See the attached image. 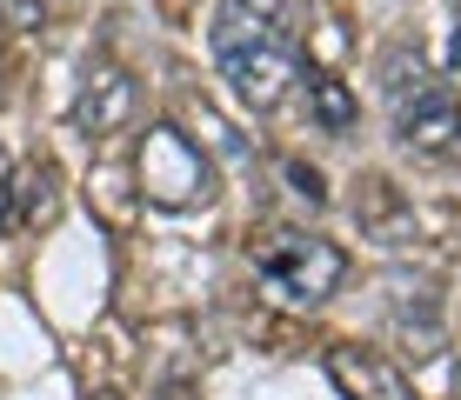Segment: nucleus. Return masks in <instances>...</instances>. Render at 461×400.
I'll use <instances>...</instances> for the list:
<instances>
[{
	"label": "nucleus",
	"mask_w": 461,
	"mask_h": 400,
	"mask_svg": "<svg viewBox=\"0 0 461 400\" xmlns=\"http://www.w3.org/2000/svg\"><path fill=\"white\" fill-rule=\"evenodd\" d=\"M101 400H121V394H101Z\"/></svg>",
	"instance_id": "obj_16"
},
{
	"label": "nucleus",
	"mask_w": 461,
	"mask_h": 400,
	"mask_svg": "<svg viewBox=\"0 0 461 400\" xmlns=\"http://www.w3.org/2000/svg\"><path fill=\"white\" fill-rule=\"evenodd\" d=\"M254 274L275 287L288 307H321L348 280V253L321 234H267V247L254 253Z\"/></svg>",
	"instance_id": "obj_3"
},
{
	"label": "nucleus",
	"mask_w": 461,
	"mask_h": 400,
	"mask_svg": "<svg viewBox=\"0 0 461 400\" xmlns=\"http://www.w3.org/2000/svg\"><path fill=\"white\" fill-rule=\"evenodd\" d=\"M301 93H308V127H321V134H355V120H361V101L348 93V80L341 74H328V67H308V80H301Z\"/></svg>",
	"instance_id": "obj_10"
},
{
	"label": "nucleus",
	"mask_w": 461,
	"mask_h": 400,
	"mask_svg": "<svg viewBox=\"0 0 461 400\" xmlns=\"http://www.w3.org/2000/svg\"><path fill=\"white\" fill-rule=\"evenodd\" d=\"M7 220L14 227H54L60 220V173L47 160H21L7 173Z\"/></svg>",
	"instance_id": "obj_9"
},
{
	"label": "nucleus",
	"mask_w": 461,
	"mask_h": 400,
	"mask_svg": "<svg viewBox=\"0 0 461 400\" xmlns=\"http://www.w3.org/2000/svg\"><path fill=\"white\" fill-rule=\"evenodd\" d=\"M455 400H461V367H455Z\"/></svg>",
	"instance_id": "obj_15"
},
{
	"label": "nucleus",
	"mask_w": 461,
	"mask_h": 400,
	"mask_svg": "<svg viewBox=\"0 0 461 400\" xmlns=\"http://www.w3.org/2000/svg\"><path fill=\"white\" fill-rule=\"evenodd\" d=\"M288 181H294V194L308 200V207H321V200H328V187H321V173H314V167H288Z\"/></svg>",
	"instance_id": "obj_12"
},
{
	"label": "nucleus",
	"mask_w": 461,
	"mask_h": 400,
	"mask_svg": "<svg viewBox=\"0 0 461 400\" xmlns=\"http://www.w3.org/2000/svg\"><path fill=\"white\" fill-rule=\"evenodd\" d=\"M381 314H388V327L402 333L415 354H435V347H441L448 307H441V287L428 274H388V280H381Z\"/></svg>",
	"instance_id": "obj_6"
},
{
	"label": "nucleus",
	"mask_w": 461,
	"mask_h": 400,
	"mask_svg": "<svg viewBox=\"0 0 461 400\" xmlns=\"http://www.w3.org/2000/svg\"><path fill=\"white\" fill-rule=\"evenodd\" d=\"M134 173H140V194H148L154 207H201V200H214V160L201 154L174 120L140 134Z\"/></svg>",
	"instance_id": "obj_4"
},
{
	"label": "nucleus",
	"mask_w": 461,
	"mask_h": 400,
	"mask_svg": "<svg viewBox=\"0 0 461 400\" xmlns=\"http://www.w3.org/2000/svg\"><path fill=\"white\" fill-rule=\"evenodd\" d=\"M134 107H140V87H134V74L121 67V60H107V54H94L87 67H81V87H74V134L81 140H114L127 120H134Z\"/></svg>",
	"instance_id": "obj_5"
},
{
	"label": "nucleus",
	"mask_w": 461,
	"mask_h": 400,
	"mask_svg": "<svg viewBox=\"0 0 461 400\" xmlns=\"http://www.w3.org/2000/svg\"><path fill=\"white\" fill-rule=\"evenodd\" d=\"M348 214H355V227L375 240V247H415L421 240V220H415V200L402 194L394 181H355V200H348Z\"/></svg>",
	"instance_id": "obj_7"
},
{
	"label": "nucleus",
	"mask_w": 461,
	"mask_h": 400,
	"mask_svg": "<svg viewBox=\"0 0 461 400\" xmlns=\"http://www.w3.org/2000/svg\"><path fill=\"white\" fill-rule=\"evenodd\" d=\"M0 227H7V181H0Z\"/></svg>",
	"instance_id": "obj_14"
},
{
	"label": "nucleus",
	"mask_w": 461,
	"mask_h": 400,
	"mask_svg": "<svg viewBox=\"0 0 461 400\" xmlns=\"http://www.w3.org/2000/svg\"><path fill=\"white\" fill-rule=\"evenodd\" d=\"M214 67L248 114H275L301 80V13L294 0H221L214 7Z\"/></svg>",
	"instance_id": "obj_1"
},
{
	"label": "nucleus",
	"mask_w": 461,
	"mask_h": 400,
	"mask_svg": "<svg viewBox=\"0 0 461 400\" xmlns=\"http://www.w3.org/2000/svg\"><path fill=\"white\" fill-rule=\"evenodd\" d=\"M47 21V0H0V27H14V34H41Z\"/></svg>",
	"instance_id": "obj_11"
},
{
	"label": "nucleus",
	"mask_w": 461,
	"mask_h": 400,
	"mask_svg": "<svg viewBox=\"0 0 461 400\" xmlns=\"http://www.w3.org/2000/svg\"><path fill=\"white\" fill-rule=\"evenodd\" d=\"M448 13H455V60H461V0H448Z\"/></svg>",
	"instance_id": "obj_13"
},
{
	"label": "nucleus",
	"mask_w": 461,
	"mask_h": 400,
	"mask_svg": "<svg viewBox=\"0 0 461 400\" xmlns=\"http://www.w3.org/2000/svg\"><path fill=\"white\" fill-rule=\"evenodd\" d=\"M328 380H335L341 400H415L408 374L394 360H381L375 347H328Z\"/></svg>",
	"instance_id": "obj_8"
},
{
	"label": "nucleus",
	"mask_w": 461,
	"mask_h": 400,
	"mask_svg": "<svg viewBox=\"0 0 461 400\" xmlns=\"http://www.w3.org/2000/svg\"><path fill=\"white\" fill-rule=\"evenodd\" d=\"M375 80H381V107H388V120H394V140L415 160L461 167V93L428 67V54L388 47Z\"/></svg>",
	"instance_id": "obj_2"
}]
</instances>
